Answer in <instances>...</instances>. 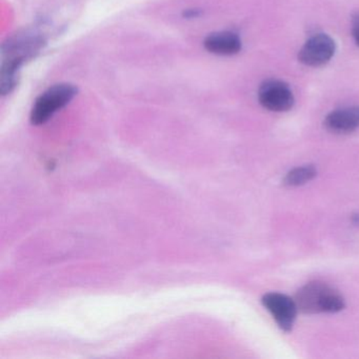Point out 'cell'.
<instances>
[{
    "instance_id": "6",
    "label": "cell",
    "mask_w": 359,
    "mask_h": 359,
    "mask_svg": "<svg viewBox=\"0 0 359 359\" xmlns=\"http://www.w3.org/2000/svg\"><path fill=\"white\" fill-rule=\"evenodd\" d=\"M335 53V43L325 34L311 37L300 50V62L309 67H320L327 64Z\"/></svg>"
},
{
    "instance_id": "8",
    "label": "cell",
    "mask_w": 359,
    "mask_h": 359,
    "mask_svg": "<svg viewBox=\"0 0 359 359\" xmlns=\"http://www.w3.org/2000/svg\"><path fill=\"white\" fill-rule=\"evenodd\" d=\"M205 50L216 55L230 56L238 53L241 41L238 35L229 31L212 33L203 41Z\"/></svg>"
},
{
    "instance_id": "3",
    "label": "cell",
    "mask_w": 359,
    "mask_h": 359,
    "mask_svg": "<svg viewBox=\"0 0 359 359\" xmlns=\"http://www.w3.org/2000/svg\"><path fill=\"white\" fill-rule=\"evenodd\" d=\"M76 95L77 88L70 83L52 86L35 100L31 111V123L35 126L47 123L56 112L68 106Z\"/></svg>"
},
{
    "instance_id": "9",
    "label": "cell",
    "mask_w": 359,
    "mask_h": 359,
    "mask_svg": "<svg viewBox=\"0 0 359 359\" xmlns=\"http://www.w3.org/2000/svg\"><path fill=\"white\" fill-rule=\"evenodd\" d=\"M317 170L314 165H302V167L295 168L291 170L285 175V184L289 187H299L311 182L316 176Z\"/></svg>"
},
{
    "instance_id": "5",
    "label": "cell",
    "mask_w": 359,
    "mask_h": 359,
    "mask_svg": "<svg viewBox=\"0 0 359 359\" xmlns=\"http://www.w3.org/2000/svg\"><path fill=\"white\" fill-rule=\"evenodd\" d=\"M262 302L278 327L283 331H291L298 312L295 299H292L285 294L268 293L262 297Z\"/></svg>"
},
{
    "instance_id": "2",
    "label": "cell",
    "mask_w": 359,
    "mask_h": 359,
    "mask_svg": "<svg viewBox=\"0 0 359 359\" xmlns=\"http://www.w3.org/2000/svg\"><path fill=\"white\" fill-rule=\"evenodd\" d=\"M295 302L304 314L337 313L344 308V299L330 285L319 281L306 283L297 292Z\"/></svg>"
},
{
    "instance_id": "1",
    "label": "cell",
    "mask_w": 359,
    "mask_h": 359,
    "mask_svg": "<svg viewBox=\"0 0 359 359\" xmlns=\"http://www.w3.org/2000/svg\"><path fill=\"white\" fill-rule=\"evenodd\" d=\"M43 39L27 35L16 37L3 48V65H1V94L7 95L13 91L18 83V73L25 60L33 57L41 50Z\"/></svg>"
},
{
    "instance_id": "4",
    "label": "cell",
    "mask_w": 359,
    "mask_h": 359,
    "mask_svg": "<svg viewBox=\"0 0 359 359\" xmlns=\"http://www.w3.org/2000/svg\"><path fill=\"white\" fill-rule=\"evenodd\" d=\"M260 104L273 112H285L294 104V95L287 83L280 81H264L258 91Z\"/></svg>"
},
{
    "instance_id": "10",
    "label": "cell",
    "mask_w": 359,
    "mask_h": 359,
    "mask_svg": "<svg viewBox=\"0 0 359 359\" xmlns=\"http://www.w3.org/2000/svg\"><path fill=\"white\" fill-rule=\"evenodd\" d=\"M352 34L354 37L355 43L359 47V13L353 18L352 20Z\"/></svg>"
},
{
    "instance_id": "7",
    "label": "cell",
    "mask_w": 359,
    "mask_h": 359,
    "mask_svg": "<svg viewBox=\"0 0 359 359\" xmlns=\"http://www.w3.org/2000/svg\"><path fill=\"white\" fill-rule=\"evenodd\" d=\"M325 126L332 133H352L359 128L358 107H346L333 111L325 118Z\"/></svg>"
},
{
    "instance_id": "11",
    "label": "cell",
    "mask_w": 359,
    "mask_h": 359,
    "mask_svg": "<svg viewBox=\"0 0 359 359\" xmlns=\"http://www.w3.org/2000/svg\"><path fill=\"white\" fill-rule=\"evenodd\" d=\"M199 15L198 11L197 10H188V11L184 13V16H186L187 18H197V16Z\"/></svg>"
}]
</instances>
